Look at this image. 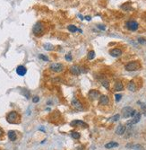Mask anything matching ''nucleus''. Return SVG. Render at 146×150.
Returning <instances> with one entry per match:
<instances>
[{"label": "nucleus", "instance_id": "18", "mask_svg": "<svg viewBox=\"0 0 146 150\" xmlns=\"http://www.w3.org/2000/svg\"><path fill=\"white\" fill-rule=\"evenodd\" d=\"M67 29H68V31H69L70 33H76V32H79V29H78L75 25H73V24H69V25L67 26Z\"/></svg>", "mask_w": 146, "mask_h": 150}, {"label": "nucleus", "instance_id": "27", "mask_svg": "<svg viewBox=\"0 0 146 150\" xmlns=\"http://www.w3.org/2000/svg\"><path fill=\"white\" fill-rule=\"evenodd\" d=\"M102 85L105 87L106 89H109V83L107 81V80H104L102 82Z\"/></svg>", "mask_w": 146, "mask_h": 150}, {"label": "nucleus", "instance_id": "30", "mask_svg": "<svg viewBox=\"0 0 146 150\" xmlns=\"http://www.w3.org/2000/svg\"><path fill=\"white\" fill-rule=\"evenodd\" d=\"M138 42L141 43V44H146V40L143 38H139L138 39Z\"/></svg>", "mask_w": 146, "mask_h": 150}, {"label": "nucleus", "instance_id": "17", "mask_svg": "<svg viewBox=\"0 0 146 150\" xmlns=\"http://www.w3.org/2000/svg\"><path fill=\"white\" fill-rule=\"evenodd\" d=\"M8 138L11 141H15V140H16V138H17L16 133H15L14 130H10V131H8Z\"/></svg>", "mask_w": 146, "mask_h": 150}, {"label": "nucleus", "instance_id": "2", "mask_svg": "<svg viewBox=\"0 0 146 150\" xmlns=\"http://www.w3.org/2000/svg\"><path fill=\"white\" fill-rule=\"evenodd\" d=\"M140 68H141L140 63L137 61H131L125 66V68L127 71H135V70H138Z\"/></svg>", "mask_w": 146, "mask_h": 150}, {"label": "nucleus", "instance_id": "35", "mask_svg": "<svg viewBox=\"0 0 146 150\" xmlns=\"http://www.w3.org/2000/svg\"><path fill=\"white\" fill-rule=\"evenodd\" d=\"M76 150H84V147H78V148H76Z\"/></svg>", "mask_w": 146, "mask_h": 150}, {"label": "nucleus", "instance_id": "31", "mask_svg": "<svg viewBox=\"0 0 146 150\" xmlns=\"http://www.w3.org/2000/svg\"><path fill=\"white\" fill-rule=\"evenodd\" d=\"M115 97H116V101H117V102H119V101L121 100V98H122V95L119 94H117L115 95Z\"/></svg>", "mask_w": 146, "mask_h": 150}, {"label": "nucleus", "instance_id": "12", "mask_svg": "<svg viewBox=\"0 0 146 150\" xmlns=\"http://www.w3.org/2000/svg\"><path fill=\"white\" fill-rule=\"evenodd\" d=\"M109 54L113 58H118L122 55V50L120 49H112V50H109Z\"/></svg>", "mask_w": 146, "mask_h": 150}, {"label": "nucleus", "instance_id": "24", "mask_svg": "<svg viewBox=\"0 0 146 150\" xmlns=\"http://www.w3.org/2000/svg\"><path fill=\"white\" fill-rule=\"evenodd\" d=\"M133 148H134V150H145L144 149V147H143V146L140 145V144L134 145V146H133Z\"/></svg>", "mask_w": 146, "mask_h": 150}, {"label": "nucleus", "instance_id": "25", "mask_svg": "<svg viewBox=\"0 0 146 150\" xmlns=\"http://www.w3.org/2000/svg\"><path fill=\"white\" fill-rule=\"evenodd\" d=\"M22 94L24 95V97H26V99H29L30 98V92L27 90V89H24L22 91Z\"/></svg>", "mask_w": 146, "mask_h": 150}, {"label": "nucleus", "instance_id": "9", "mask_svg": "<svg viewBox=\"0 0 146 150\" xmlns=\"http://www.w3.org/2000/svg\"><path fill=\"white\" fill-rule=\"evenodd\" d=\"M132 112H133V109H132L131 107H128V106H127V107H125V108H123V109H122L123 117L125 118V119L130 118V117H131Z\"/></svg>", "mask_w": 146, "mask_h": 150}, {"label": "nucleus", "instance_id": "5", "mask_svg": "<svg viewBox=\"0 0 146 150\" xmlns=\"http://www.w3.org/2000/svg\"><path fill=\"white\" fill-rule=\"evenodd\" d=\"M126 25L127 29L130 30V31H133V32L136 31L138 29V27H139L138 23L135 22V21H129V22H127L126 24Z\"/></svg>", "mask_w": 146, "mask_h": 150}, {"label": "nucleus", "instance_id": "4", "mask_svg": "<svg viewBox=\"0 0 146 150\" xmlns=\"http://www.w3.org/2000/svg\"><path fill=\"white\" fill-rule=\"evenodd\" d=\"M49 69L55 73H60L64 70V66L60 63H52L49 66Z\"/></svg>", "mask_w": 146, "mask_h": 150}, {"label": "nucleus", "instance_id": "28", "mask_svg": "<svg viewBox=\"0 0 146 150\" xmlns=\"http://www.w3.org/2000/svg\"><path fill=\"white\" fill-rule=\"evenodd\" d=\"M39 59H42L44 61H49V58L46 56H44V55H42V54H40V55H39Z\"/></svg>", "mask_w": 146, "mask_h": 150}, {"label": "nucleus", "instance_id": "8", "mask_svg": "<svg viewBox=\"0 0 146 150\" xmlns=\"http://www.w3.org/2000/svg\"><path fill=\"white\" fill-rule=\"evenodd\" d=\"M70 72L73 76H79L80 74L82 73V68H80L79 66L73 65L70 68Z\"/></svg>", "mask_w": 146, "mask_h": 150}, {"label": "nucleus", "instance_id": "10", "mask_svg": "<svg viewBox=\"0 0 146 150\" xmlns=\"http://www.w3.org/2000/svg\"><path fill=\"white\" fill-rule=\"evenodd\" d=\"M16 73H17L18 76H20V77H24L25 76L27 73V68L24 67V66H18L17 68H16Z\"/></svg>", "mask_w": 146, "mask_h": 150}, {"label": "nucleus", "instance_id": "32", "mask_svg": "<svg viewBox=\"0 0 146 150\" xmlns=\"http://www.w3.org/2000/svg\"><path fill=\"white\" fill-rule=\"evenodd\" d=\"M39 101H40V97H39V96H34V97L32 98V102L34 103H38Z\"/></svg>", "mask_w": 146, "mask_h": 150}, {"label": "nucleus", "instance_id": "11", "mask_svg": "<svg viewBox=\"0 0 146 150\" xmlns=\"http://www.w3.org/2000/svg\"><path fill=\"white\" fill-rule=\"evenodd\" d=\"M70 125L72 127H84V128H87L88 127V124L83 122L82 121H79V120H77V121H71Z\"/></svg>", "mask_w": 146, "mask_h": 150}, {"label": "nucleus", "instance_id": "23", "mask_svg": "<svg viewBox=\"0 0 146 150\" xmlns=\"http://www.w3.org/2000/svg\"><path fill=\"white\" fill-rule=\"evenodd\" d=\"M95 58V52H94V50H91V51H89L87 55V59L89 60H91V59H93Z\"/></svg>", "mask_w": 146, "mask_h": 150}, {"label": "nucleus", "instance_id": "7", "mask_svg": "<svg viewBox=\"0 0 146 150\" xmlns=\"http://www.w3.org/2000/svg\"><path fill=\"white\" fill-rule=\"evenodd\" d=\"M71 104H72V106H73L74 109L77 110V111H82V110H83V107H82V103H81L78 99H75V98L73 99Z\"/></svg>", "mask_w": 146, "mask_h": 150}, {"label": "nucleus", "instance_id": "20", "mask_svg": "<svg viewBox=\"0 0 146 150\" xmlns=\"http://www.w3.org/2000/svg\"><path fill=\"white\" fill-rule=\"evenodd\" d=\"M121 8H122L123 10H125V11H130V10H132V7H131L130 3L124 4L123 6H121Z\"/></svg>", "mask_w": 146, "mask_h": 150}, {"label": "nucleus", "instance_id": "21", "mask_svg": "<svg viewBox=\"0 0 146 150\" xmlns=\"http://www.w3.org/2000/svg\"><path fill=\"white\" fill-rule=\"evenodd\" d=\"M43 47H44V50H49V51L54 50V46H53L52 44H50V43H45V44L43 45Z\"/></svg>", "mask_w": 146, "mask_h": 150}, {"label": "nucleus", "instance_id": "22", "mask_svg": "<svg viewBox=\"0 0 146 150\" xmlns=\"http://www.w3.org/2000/svg\"><path fill=\"white\" fill-rule=\"evenodd\" d=\"M71 136H72V138H74V139H79V138H81L80 133L77 132V131H72V132H71Z\"/></svg>", "mask_w": 146, "mask_h": 150}, {"label": "nucleus", "instance_id": "3", "mask_svg": "<svg viewBox=\"0 0 146 150\" xmlns=\"http://www.w3.org/2000/svg\"><path fill=\"white\" fill-rule=\"evenodd\" d=\"M19 115L16 112H10L6 116V121L10 123H16Z\"/></svg>", "mask_w": 146, "mask_h": 150}, {"label": "nucleus", "instance_id": "16", "mask_svg": "<svg viewBox=\"0 0 146 150\" xmlns=\"http://www.w3.org/2000/svg\"><path fill=\"white\" fill-rule=\"evenodd\" d=\"M127 89H128L130 92H135L136 91V85L134 84V81H130L127 85Z\"/></svg>", "mask_w": 146, "mask_h": 150}, {"label": "nucleus", "instance_id": "14", "mask_svg": "<svg viewBox=\"0 0 146 150\" xmlns=\"http://www.w3.org/2000/svg\"><path fill=\"white\" fill-rule=\"evenodd\" d=\"M99 104L100 105H107V104H108V103H109V99H108V97L107 96V95H100V97H99Z\"/></svg>", "mask_w": 146, "mask_h": 150}, {"label": "nucleus", "instance_id": "15", "mask_svg": "<svg viewBox=\"0 0 146 150\" xmlns=\"http://www.w3.org/2000/svg\"><path fill=\"white\" fill-rule=\"evenodd\" d=\"M124 90V85L121 82H117L114 85V91L116 92H120Z\"/></svg>", "mask_w": 146, "mask_h": 150}, {"label": "nucleus", "instance_id": "19", "mask_svg": "<svg viewBox=\"0 0 146 150\" xmlns=\"http://www.w3.org/2000/svg\"><path fill=\"white\" fill-rule=\"evenodd\" d=\"M117 147H118V144H117V142H109V143L105 145V147L106 148H108V149H110V148Z\"/></svg>", "mask_w": 146, "mask_h": 150}, {"label": "nucleus", "instance_id": "26", "mask_svg": "<svg viewBox=\"0 0 146 150\" xmlns=\"http://www.w3.org/2000/svg\"><path fill=\"white\" fill-rule=\"evenodd\" d=\"M120 119V115L119 114H116L115 116L111 118V121H117Z\"/></svg>", "mask_w": 146, "mask_h": 150}, {"label": "nucleus", "instance_id": "37", "mask_svg": "<svg viewBox=\"0 0 146 150\" xmlns=\"http://www.w3.org/2000/svg\"><path fill=\"white\" fill-rule=\"evenodd\" d=\"M3 135V131H2V130H0V137H1V136Z\"/></svg>", "mask_w": 146, "mask_h": 150}, {"label": "nucleus", "instance_id": "6", "mask_svg": "<svg viewBox=\"0 0 146 150\" xmlns=\"http://www.w3.org/2000/svg\"><path fill=\"white\" fill-rule=\"evenodd\" d=\"M88 97L91 101L97 100L98 98L100 97V94H99V92L98 90H91L88 93Z\"/></svg>", "mask_w": 146, "mask_h": 150}, {"label": "nucleus", "instance_id": "1", "mask_svg": "<svg viewBox=\"0 0 146 150\" xmlns=\"http://www.w3.org/2000/svg\"><path fill=\"white\" fill-rule=\"evenodd\" d=\"M32 32H33V34L35 36H38V37L42 36L44 34V32H45V27H44L43 24L41 22L36 23L35 25L33 26Z\"/></svg>", "mask_w": 146, "mask_h": 150}, {"label": "nucleus", "instance_id": "34", "mask_svg": "<svg viewBox=\"0 0 146 150\" xmlns=\"http://www.w3.org/2000/svg\"><path fill=\"white\" fill-rule=\"evenodd\" d=\"M85 20H87V21H91V17L90 16V15H87V16H85L84 17Z\"/></svg>", "mask_w": 146, "mask_h": 150}, {"label": "nucleus", "instance_id": "29", "mask_svg": "<svg viewBox=\"0 0 146 150\" xmlns=\"http://www.w3.org/2000/svg\"><path fill=\"white\" fill-rule=\"evenodd\" d=\"M97 27H98V29L101 30V31H105L106 30V26L105 25H103V24H98Z\"/></svg>", "mask_w": 146, "mask_h": 150}, {"label": "nucleus", "instance_id": "36", "mask_svg": "<svg viewBox=\"0 0 146 150\" xmlns=\"http://www.w3.org/2000/svg\"><path fill=\"white\" fill-rule=\"evenodd\" d=\"M78 16L80 17V19H81V20H84V17H83L82 15H80V14H79V15H78Z\"/></svg>", "mask_w": 146, "mask_h": 150}, {"label": "nucleus", "instance_id": "33", "mask_svg": "<svg viewBox=\"0 0 146 150\" xmlns=\"http://www.w3.org/2000/svg\"><path fill=\"white\" fill-rule=\"evenodd\" d=\"M65 59H66L67 61H70V60H72V56H71L70 54H66L65 57Z\"/></svg>", "mask_w": 146, "mask_h": 150}, {"label": "nucleus", "instance_id": "13", "mask_svg": "<svg viewBox=\"0 0 146 150\" xmlns=\"http://www.w3.org/2000/svg\"><path fill=\"white\" fill-rule=\"evenodd\" d=\"M126 127L125 125H118L117 130H116V134L118 136L124 135L125 132H126Z\"/></svg>", "mask_w": 146, "mask_h": 150}]
</instances>
